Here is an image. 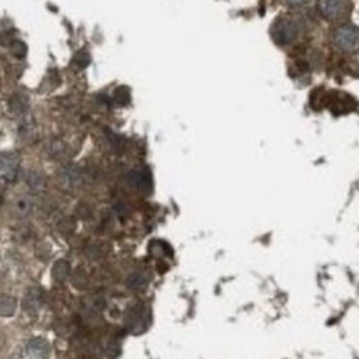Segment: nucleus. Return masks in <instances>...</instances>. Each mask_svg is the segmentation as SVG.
Listing matches in <instances>:
<instances>
[{
	"label": "nucleus",
	"instance_id": "obj_1",
	"mask_svg": "<svg viewBox=\"0 0 359 359\" xmlns=\"http://www.w3.org/2000/svg\"><path fill=\"white\" fill-rule=\"evenodd\" d=\"M333 42L344 52H353L359 47V28L356 25H341L333 35Z\"/></svg>",
	"mask_w": 359,
	"mask_h": 359
},
{
	"label": "nucleus",
	"instance_id": "obj_2",
	"mask_svg": "<svg viewBox=\"0 0 359 359\" xmlns=\"http://www.w3.org/2000/svg\"><path fill=\"white\" fill-rule=\"evenodd\" d=\"M299 33L298 23L291 18H278L271 27L273 40L278 45H288L296 40Z\"/></svg>",
	"mask_w": 359,
	"mask_h": 359
},
{
	"label": "nucleus",
	"instance_id": "obj_3",
	"mask_svg": "<svg viewBox=\"0 0 359 359\" xmlns=\"http://www.w3.org/2000/svg\"><path fill=\"white\" fill-rule=\"evenodd\" d=\"M20 173V157L15 152L0 153V181L13 183Z\"/></svg>",
	"mask_w": 359,
	"mask_h": 359
},
{
	"label": "nucleus",
	"instance_id": "obj_4",
	"mask_svg": "<svg viewBox=\"0 0 359 359\" xmlns=\"http://www.w3.org/2000/svg\"><path fill=\"white\" fill-rule=\"evenodd\" d=\"M318 10L324 18L339 20L349 12V0H318Z\"/></svg>",
	"mask_w": 359,
	"mask_h": 359
},
{
	"label": "nucleus",
	"instance_id": "obj_5",
	"mask_svg": "<svg viewBox=\"0 0 359 359\" xmlns=\"http://www.w3.org/2000/svg\"><path fill=\"white\" fill-rule=\"evenodd\" d=\"M50 356V344L43 338H32L25 343L22 349L23 359H48Z\"/></svg>",
	"mask_w": 359,
	"mask_h": 359
},
{
	"label": "nucleus",
	"instance_id": "obj_6",
	"mask_svg": "<svg viewBox=\"0 0 359 359\" xmlns=\"http://www.w3.org/2000/svg\"><path fill=\"white\" fill-rule=\"evenodd\" d=\"M58 180L60 184L68 189H75L82 186L83 183V173L77 165H65V167L58 172Z\"/></svg>",
	"mask_w": 359,
	"mask_h": 359
},
{
	"label": "nucleus",
	"instance_id": "obj_7",
	"mask_svg": "<svg viewBox=\"0 0 359 359\" xmlns=\"http://www.w3.org/2000/svg\"><path fill=\"white\" fill-rule=\"evenodd\" d=\"M23 309L30 314H35L40 311V308H42L43 304V291L42 288L38 286H30L27 289V293H25L23 296Z\"/></svg>",
	"mask_w": 359,
	"mask_h": 359
},
{
	"label": "nucleus",
	"instance_id": "obj_8",
	"mask_svg": "<svg viewBox=\"0 0 359 359\" xmlns=\"http://www.w3.org/2000/svg\"><path fill=\"white\" fill-rule=\"evenodd\" d=\"M128 183L132 184L135 189H138V191H148L150 186H152L150 173L145 172V170H135V172L130 173Z\"/></svg>",
	"mask_w": 359,
	"mask_h": 359
},
{
	"label": "nucleus",
	"instance_id": "obj_9",
	"mask_svg": "<svg viewBox=\"0 0 359 359\" xmlns=\"http://www.w3.org/2000/svg\"><path fill=\"white\" fill-rule=\"evenodd\" d=\"M27 184L32 191L40 193L47 186V177H45L42 172H38V170H32V172L27 175Z\"/></svg>",
	"mask_w": 359,
	"mask_h": 359
},
{
	"label": "nucleus",
	"instance_id": "obj_10",
	"mask_svg": "<svg viewBox=\"0 0 359 359\" xmlns=\"http://www.w3.org/2000/svg\"><path fill=\"white\" fill-rule=\"evenodd\" d=\"M70 273H72V268H70V263L67 261V259H58V261L53 263V266H52V278L57 283L65 281V279L70 276Z\"/></svg>",
	"mask_w": 359,
	"mask_h": 359
},
{
	"label": "nucleus",
	"instance_id": "obj_11",
	"mask_svg": "<svg viewBox=\"0 0 359 359\" xmlns=\"http://www.w3.org/2000/svg\"><path fill=\"white\" fill-rule=\"evenodd\" d=\"M13 211L20 218H27L33 211V201L28 196H18L13 201Z\"/></svg>",
	"mask_w": 359,
	"mask_h": 359
},
{
	"label": "nucleus",
	"instance_id": "obj_12",
	"mask_svg": "<svg viewBox=\"0 0 359 359\" xmlns=\"http://www.w3.org/2000/svg\"><path fill=\"white\" fill-rule=\"evenodd\" d=\"M17 311V299L10 294H0V316L10 318Z\"/></svg>",
	"mask_w": 359,
	"mask_h": 359
},
{
	"label": "nucleus",
	"instance_id": "obj_13",
	"mask_svg": "<svg viewBox=\"0 0 359 359\" xmlns=\"http://www.w3.org/2000/svg\"><path fill=\"white\" fill-rule=\"evenodd\" d=\"M27 108H28L27 97H23V95H20V93H15V95L10 97V100H8V110L13 115H22V113L27 112Z\"/></svg>",
	"mask_w": 359,
	"mask_h": 359
},
{
	"label": "nucleus",
	"instance_id": "obj_14",
	"mask_svg": "<svg viewBox=\"0 0 359 359\" xmlns=\"http://www.w3.org/2000/svg\"><path fill=\"white\" fill-rule=\"evenodd\" d=\"M90 60H92V58H90V53L87 52V50H80V52L73 57V67L78 68V70H82L85 67H88Z\"/></svg>",
	"mask_w": 359,
	"mask_h": 359
},
{
	"label": "nucleus",
	"instance_id": "obj_15",
	"mask_svg": "<svg viewBox=\"0 0 359 359\" xmlns=\"http://www.w3.org/2000/svg\"><path fill=\"white\" fill-rule=\"evenodd\" d=\"M65 152H67V150H65V143H62V142H53L48 145V155L55 160L63 158Z\"/></svg>",
	"mask_w": 359,
	"mask_h": 359
},
{
	"label": "nucleus",
	"instance_id": "obj_16",
	"mask_svg": "<svg viewBox=\"0 0 359 359\" xmlns=\"http://www.w3.org/2000/svg\"><path fill=\"white\" fill-rule=\"evenodd\" d=\"M72 284L77 289H85L87 288V284H88V276L85 274V271H82V269H77L75 271V274L72 276Z\"/></svg>",
	"mask_w": 359,
	"mask_h": 359
},
{
	"label": "nucleus",
	"instance_id": "obj_17",
	"mask_svg": "<svg viewBox=\"0 0 359 359\" xmlns=\"http://www.w3.org/2000/svg\"><path fill=\"white\" fill-rule=\"evenodd\" d=\"M8 48L10 52H12V55H15L17 58H23L25 53H27V45L20 42V40H13V42L8 45Z\"/></svg>",
	"mask_w": 359,
	"mask_h": 359
},
{
	"label": "nucleus",
	"instance_id": "obj_18",
	"mask_svg": "<svg viewBox=\"0 0 359 359\" xmlns=\"http://www.w3.org/2000/svg\"><path fill=\"white\" fill-rule=\"evenodd\" d=\"M115 102L118 105H127L130 102V90L127 87H120L115 90V95H113Z\"/></svg>",
	"mask_w": 359,
	"mask_h": 359
},
{
	"label": "nucleus",
	"instance_id": "obj_19",
	"mask_svg": "<svg viewBox=\"0 0 359 359\" xmlns=\"http://www.w3.org/2000/svg\"><path fill=\"white\" fill-rule=\"evenodd\" d=\"M128 288L132 289H142L145 288V284H147V278L142 276V274H132V276H128Z\"/></svg>",
	"mask_w": 359,
	"mask_h": 359
},
{
	"label": "nucleus",
	"instance_id": "obj_20",
	"mask_svg": "<svg viewBox=\"0 0 359 359\" xmlns=\"http://www.w3.org/2000/svg\"><path fill=\"white\" fill-rule=\"evenodd\" d=\"M75 226V223H73V219H70V218H63L62 221L58 223V229L62 233H70L73 229Z\"/></svg>",
	"mask_w": 359,
	"mask_h": 359
},
{
	"label": "nucleus",
	"instance_id": "obj_21",
	"mask_svg": "<svg viewBox=\"0 0 359 359\" xmlns=\"http://www.w3.org/2000/svg\"><path fill=\"white\" fill-rule=\"evenodd\" d=\"M288 5H291V7H299V5H304V3H308L309 0H284Z\"/></svg>",
	"mask_w": 359,
	"mask_h": 359
},
{
	"label": "nucleus",
	"instance_id": "obj_22",
	"mask_svg": "<svg viewBox=\"0 0 359 359\" xmlns=\"http://www.w3.org/2000/svg\"><path fill=\"white\" fill-rule=\"evenodd\" d=\"M0 203H2V194H0Z\"/></svg>",
	"mask_w": 359,
	"mask_h": 359
}]
</instances>
